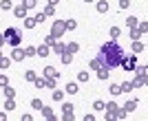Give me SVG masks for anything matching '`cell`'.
<instances>
[{
	"label": "cell",
	"instance_id": "1",
	"mask_svg": "<svg viewBox=\"0 0 148 121\" xmlns=\"http://www.w3.org/2000/svg\"><path fill=\"white\" fill-rule=\"evenodd\" d=\"M99 62L106 68H117L124 62V48L117 42H106L104 46L99 48Z\"/></svg>",
	"mask_w": 148,
	"mask_h": 121
},
{
	"label": "cell",
	"instance_id": "2",
	"mask_svg": "<svg viewBox=\"0 0 148 121\" xmlns=\"http://www.w3.org/2000/svg\"><path fill=\"white\" fill-rule=\"evenodd\" d=\"M7 40H9V44H13V46H16V44L20 42V31H7Z\"/></svg>",
	"mask_w": 148,
	"mask_h": 121
}]
</instances>
